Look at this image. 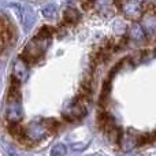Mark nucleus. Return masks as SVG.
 <instances>
[{"label":"nucleus","instance_id":"1","mask_svg":"<svg viewBox=\"0 0 156 156\" xmlns=\"http://www.w3.org/2000/svg\"><path fill=\"white\" fill-rule=\"evenodd\" d=\"M48 44H49V38H44V37H40V36H36L26 45L22 58H23L25 60H29V62H36V60L40 59L44 55Z\"/></svg>","mask_w":156,"mask_h":156},{"label":"nucleus","instance_id":"2","mask_svg":"<svg viewBox=\"0 0 156 156\" xmlns=\"http://www.w3.org/2000/svg\"><path fill=\"white\" fill-rule=\"evenodd\" d=\"M121 7L125 15L133 21H138L144 14V5L140 0H123Z\"/></svg>","mask_w":156,"mask_h":156},{"label":"nucleus","instance_id":"3","mask_svg":"<svg viewBox=\"0 0 156 156\" xmlns=\"http://www.w3.org/2000/svg\"><path fill=\"white\" fill-rule=\"evenodd\" d=\"M14 77L16 80H19L21 82H23L27 78V66H26V60L23 58H19L14 65Z\"/></svg>","mask_w":156,"mask_h":156},{"label":"nucleus","instance_id":"4","mask_svg":"<svg viewBox=\"0 0 156 156\" xmlns=\"http://www.w3.org/2000/svg\"><path fill=\"white\" fill-rule=\"evenodd\" d=\"M7 118H8V121H10V123H16L18 121H21L22 110H21V107H19L18 101H11V104L8 105Z\"/></svg>","mask_w":156,"mask_h":156},{"label":"nucleus","instance_id":"5","mask_svg":"<svg viewBox=\"0 0 156 156\" xmlns=\"http://www.w3.org/2000/svg\"><path fill=\"white\" fill-rule=\"evenodd\" d=\"M129 36L133 40H143V38L145 37V32H144V29L141 26L134 25V26H132L129 29Z\"/></svg>","mask_w":156,"mask_h":156},{"label":"nucleus","instance_id":"6","mask_svg":"<svg viewBox=\"0 0 156 156\" xmlns=\"http://www.w3.org/2000/svg\"><path fill=\"white\" fill-rule=\"evenodd\" d=\"M80 19V14L77 12V10L74 8H69L67 11L65 12V22L69 25H73Z\"/></svg>","mask_w":156,"mask_h":156},{"label":"nucleus","instance_id":"7","mask_svg":"<svg viewBox=\"0 0 156 156\" xmlns=\"http://www.w3.org/2000/svg\"><path fill=\"white\" fill-rule=\"evenodd\" d=\"M21 21L23 22L25 27H26V29H29V27L32 26L33 23H34V14H33L30 10L25 8V11H23V16H22Z\"/></svg>","mask_w":156,"mask_h":156},{"label":"nucleus","instance_id":"8","mask_svg":"<svg viewBox=\"0 0 156 156\" xmlns=\"http://www.w3.org/2000/svg\"><path fill=\"white\" fill-rule=\"evenodd\" d=\"M66 152H67L66 145H63V144H58V145H55L54 148H52L51 156H65Z\"/></svg>","mask_w":156,"mask_h":156},{"label":"nucleus","instance_id":"9","mask_svg":"<svg viewBox=\"0 0 156 156\" xmlns=\"http://www.w3.org/2000/svg\"><path fill=\"white\" fill-rule=\"evenodd\" d=\"M43 15L45 16V18H54L55 15H56V8H55L54 4H48L47 7L43 8Z\"/></svg>","mask_w":156,"mask_h":156}]
</instances>
